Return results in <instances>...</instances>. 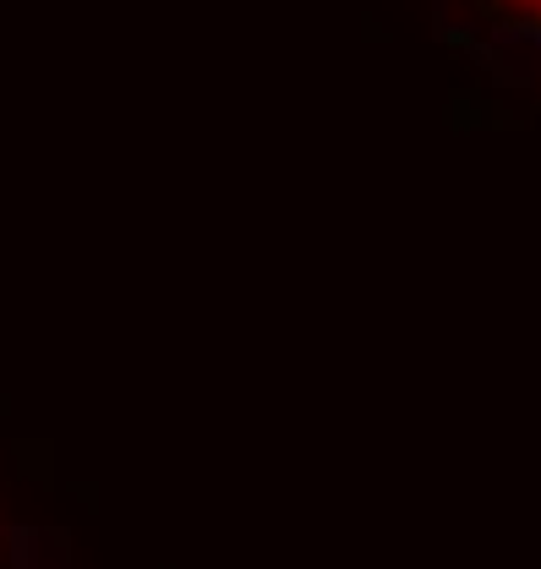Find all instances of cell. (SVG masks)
I'll return each instance as SVG.
<instances>
[{
    "instance_id": "obj_1",
    "label": "cell",
    "mask_w": 541,
    "mask_h": 569,
    "mask_svg": "<svg viewBox=\"0 0 541 569\" xmlns=\"http://www.w3.org/2000/svg\"><path fill=\"white\" fill-rule=\"evenodd\" d=\"M509 6H520V11H531V17H537V22H541V0H509Z\"/></svg>"
}]
</instances>
